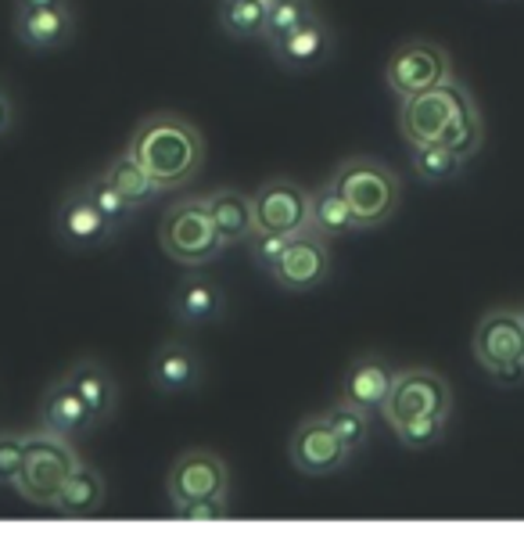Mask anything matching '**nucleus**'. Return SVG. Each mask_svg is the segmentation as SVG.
Instances as JSON below:
<instances>
[{"instance_id": "1", "label": "nucleus", "mask_w": 524, "mask_h": 557, "mask_svg": "<svg viewBox=\"0 0 524 557\" xmlns=\"http://www.w3.org/2000/svg\"><path fill=\"white\" fill-rule=\"evenodd\" d=\"M126 151L165 191H180L205 165V137L180 112H151L137 123Z\"/></svg>"}, {"instance_id": "2", "label": "nucleus", "mask_w": 524, "mask_h": 557, "mask_svg": "<svg viewBox=\"0 0 524 557\" xmlns=\"http://www.w3.org/2000/svg\"><path fill=\"white\" fill-rule=\"evenodd\" d=\"M327 181L335 184V191L345 198V206L352 209L355 223H360V234L385 227L402 206L399 173L380 159H371V156L341 159Z\"/></svg>"}, {"instance_id": "3", "label": "nucleus", "mask_w": 524, "mask_h": 557, "mask_svg": "<svg viewBox=\"0 0 524 557\" xmlns=\"http://www.w3.org/2000/svg\"><path fill=\"white\" fill-rule=\"evenodd\" d=\"M159 245L173 263L190 270L216 263L226 248L216 223L209 216L205 198H184L165 209V216L159 223Z\"/></svg>"}, {"instance_id": "4", "label": "nucleus", "mask_w": 524, "mask_h": 557, "mask_svg": "<svg viewBox=\"0 0 524 557\" xmlns=\"http://www.w3.org/2000/svg\"><path fill=\"white\" fill-rule=\"evenodd\" d=\"M79 465V454L73 446V438L54 435L47 429L26 432V460L15 479V490L22 500H29L33 507H51L62 482L73 475Z\"/></svg>"}, {"instance_id": "5", "label": "nucleus", "mask_w": 524, "mask_h": 557, "mask_svg": "<svg viewBox=\"0 0 524 557\" xmlns=\"http://www.w3.org/2000/svg\"><path fill=\"white\" fill-rule=\"evenodd\" d=\"M471 352L499 385L524 382V324L510 306L488 310L471 335Z\"/></svg>"}, {"instance_id": "6", "label": "nucleus", "mask_w": 524, "mask_h": 557, "mask_svg": "<svg viewBox=\"0 0 524 557\" xmlns=\"http://www.w3.org/2000/svg\"><path fill=\"white\" fill-rule=\"evenodd\" d=\"M255 231L280 234V238H299L313 231V191L291 176H270L252 195Z\"/></svg>"}, {"instance_id": "7", "label": "nucleus", "mask_w": 524, "mask_h": 557, "mask_svg": "<svg viewBox=\"0 0 524 557\" xmlns=\"http://www.w3.org/2000/svg\"><path fill=\"white\" fill-rule=\"evenodd\" d=\"M388 429L399 421L421 418V413H452V388L449 377L432 371V367H402L391 374V388L385 407L377 410Z\"/></svg>"}, {"instance_id": "8", "label": "nucleus", "mask_w": 524, "mask_h": 557, "mask_svg": "<svg viewBox=\"0 0 524 557\" xmlns=\"http://www.w3.org/2000/svg\"><path fill=\"white\" fill-rule=\"evenodd\" d=\"M449 76H452L449 51L442 44H432V40L399 44L385 62V83H388V90L399 94V98L432 90L438 83H446Z\"/></svg>"}, {"instance_id": "9", "label": "nucleus", "mask_w": 524, "mask_h": 557, "mask_svg": "<svg viewBox=\"0 0 524 557\" xmlns=\"http://www.w3.org/2000/svg\"><path fill=\"white\" fill-rule=\"evenodd\" d=\"M51 231H54V242L68 248V252H93V248H104L118 238L112 231V223L101 216L90 195L83 191V184L68 187V191L58 198Z\"/></svg>"}, {"instance_id": "10", "label": "nucleus", "mask_w": 524, "mask_h": 557, "mask_svg": "<svg viewBox=\"0 0 524 557\" xmlns=\"http://www.w3.org/2000/svg\"><path fill=\"white\" fill-rule=\"evenodd\" d=\"M165 493H170L173 511L184 504L209 500V496H230V468L212 449H184L165 475Z\"/></svg>"}, {"instance_id": "11", "label": "nucleus", "mask_w": 524, "mask_h": 557, "mask_svg": "<svg viewBox=\"0 0 524 557\" xmlns=\"http://www.w3.org/2000/svg\"><path fill=\"white\" fill-rule=\"evenodd\" d=\"M452 115H457V94H452V76L438 83L432 90L410 94L399 98V129L407 137V145H442L449 134Z\"/></svg>"}, {"instance_id": "12", "label": "nucleus", "mask_w": 524, "mask_h": 557, "mask_svg": "<svg viewBox=\"0 0 524 557\" xmlns=\"http://www.w3.org/2000/svg\"><path fill=\"white\" fill-rule=\"evenodd\" d=\"M288 457H291V465L309 479L338 475V471H345L352 465V454L341 446V438L330 432L324 413H313V418H302L299 424H295L291 443H288Z\"/></svg>"}, {"instance_id": "13", "label": "nucleus", "mask_w": 524, "mask_h": 557, "mask_svg": "<svg viewBox=\"0 0 524 557\" xmlns=\"http://www.w3.org/2000/svg\"><path fill=\"white\" fill-rule=\"evenodd\" d=\"M327 277H330V248L313 231L299 234V238H288L280 259L270 267V281L277 284L280 292H291V295L316 292Z\"/></svg>"}, {"instance_id": "14", "label": "nucleus", "mask_w": 524, "mask_h": 557, "mask_svg": "<svg viewBox=\"0 0 524 557\" xmlns=\"http://www.w3.org/2000/svg\"><path fill=\"white\" fill-rule=\"evenodd\" d=\"M11 33L26 51H62L76 37V11L73 0L65 4H43V8H15L11 18Z\"/></svg>"}, {"instance_id": "15", "label": "nucleus", "mask_w": 524, "mask_h": 557, "mask_svg": "<svg viewBox=\"0 0 524 557\" xmlns=\"http://www.w3.org/2000/svg\"><path fill=\"white\" fill-rule=\"evenodd\" d=\"M270 58L277 62L284 73H313L330 58L335 47V33H330L324 15L305 18L302 26H295L291 33H284L277 40H266Z\"/></svg>"}, {"instance_id": "16", "label": "nucleus", "mask_w": 524, "mask_h": 557, "mask_svg": "<svg viewBox=\"0 0 524 557\" xmlns=\"http://www.w3.org/2000/svg\"><path fill=\"white\" fill-rule=\"evenodd\" d=\"M148 377L151 388L162 396H180V393H195L205 377V363H201L198 349L184 338H165L154 357L148 363Z\"/></svg>"}, {"instance_id": "17", "label": "nucleus", "mask_w": 524, "mask_h": 557, "mask_svg": "<svg viewBox=\"0 0 524 557\" xmlns=\"http://www.w3.org/2000/svg\"><path fill=\"white\" fill-rule=\"evenodd\" d=\"M40 429L65 438H79L98 429V418H93L90 407L79 399V393L65 377H54L40 396Z\"/></svg>"}, {"instance_id": "18", "label": "nucleus", "mask_w": 524, "mask_h": 557, "mask_svg": "<svg viewBox=\"0 0 524 557\" xmlns=\"http://www.w3.org/2000/svg\"><path fill=\"white\" fill-rule=\"evenodd\" d=\"M170 310L184 327L220 324V320L226 317V292H223V284L212 281V277H201V274L184 277L180 284H176Z\"/></svg>"}, {"instance_id": "19", "label": "nucleus", "mask_w": 524, "mask_h": 557, "mask_svg": "<svg viewBox=\"0 0 524 557\" xmlns=\"http://www.w3.org/2000/svg\"><path fill=\"white\" fill-rule=\"evenodd\" d=\"M62 377L76 388L79 399L87 403L90 413L98 418V424L115 418V410H118V382H115V374L101 360H76Z\"/></svg>"}, {"instance_id": "20", "label": "nucleus", "mask_w": 524, "mask_h": 557, "mask_svg": "<svg viewBox=\"0 0 524 557\" xmlns=\"http://www.w3.org/2000/svg\"><path fill=\"white\" fill-rule=\"evenodd\" d=\"M391 367L380 360V357H355L349 367H345V377H341V399H349L352 407L360 410H380L388 399V388H391Z\"/></svg>"}, {"instance_id": "21", "label": "nucleus", "mask_w": 524, "mask_h": 557, "mask_svg": "<svg viewBox=\"0 0 524 557\" xmlns=\"http://www.w3.org/2000/svg\"><path fill=\"white\" fill-rule=\"evenodd\" d=\"M209 216L216 223L223 245H245L255 234V209L252 195L237 191V187H216L212 195H205Z\"/></svg>"}, {"instance_id": "22", "label": "nucleus", "mask_w": 524, "mask_h": 557, "mask_svg": "<svg viewBox=\"0 0 524 557\" xmlns=\"http://www.w3.org/2000/svg\"><path fill=\"white\" fill-rule=\"evenodd\" d=\"M104 496H109V482L93 465H76V471L62 482L58 490L51 511L62 515V518H90L98 515L104 507Z\"/></svg>"}, {"instance_id": "23", "label": "nucleus", "mask_w": 524, "mask_h": 557, "mask_svg": "<svg viewBox=\"0 0 524 557\" xmlns=\"http://www.w3.org/2000/svg\"><path fill=\"white\" fill-rule=\"evenodd\" d=\"M452 94H457V115H452V126L442 137V145L452 148L463 162H467L482 151L485 123H482V109H478V101H474V94L463 87L457 76H452Z\"/></svg>"}, {"instance_id": "24", "label": "nucleus", "mask_w": 524, "mask_h": 557, "mask_svg": "<svg viewBox=\"0 0 524 557\" xmlns=\"http://www.w3.org/2000/svg\"><path fill=\"white\" fill-rule=\"evenodd\" d=\"M101 173L109 176V184H112L115 191L123 195L137 212L145 209V206H151V201L162 195V187L151 181L148 170H145V165H140L134 156H129V151H118V156H115L109 165H104Z\"/></svg>"}, {"instance_id": "25", "label": "nucleus", "mask_w": 524, "mask_h": 557, "mask_svg": "<svg viewBox=\"0 0 524 557\" xmlns=\"http://www.w3.org/2000/svg\"><path fill=\"white\" fill-rule=\"evenodd\" d=\"M313 234H320L324 242L360 234V223H355L352 209L345 206V198L335 191V184L330 181H324L313 191Z\"/></svg>"}, {"instance_id": "26", "label": "nucleus", "mask_w": 524, "mask_h": 557, "mask_svg": "<svg viewBox=\"0 0 524 557\" xmlns=\"http://www.w3.org/2000/svg\"><path fill=\"white\" fill-rule=\"evenodd\" d=\"M220 26L230 40H262L266 4L262 0H220Z\"/></svg>"}, {"instance_id": "27", "label": "nucleus", "mask_w": 524, "mask_h": 557, "mask_svg": "<svg viewBox=\"0 0 524 557\" xmlns=\"http://www.w3.org/2000/svg\"><path fill=\"white\" fill-rule=\"evenodd\" d=\"M324 421L330 424V432L341 438V446L355 457L360 449L371 443V413L352 407L349 399H338L335 407L324 410Z\"/></svg>"}, {"instance_id": "28", "label": "nucleus", "mask_w": 524, "mask_h": 557, "mask_svg": "<svg viewBox=\"0 0 524 557\" xmlns=\"http://www.w3.org/2000/svg\"><path fill=\"white\" fill-rule=\"evenodd\" d=\"M410 165L424 184H442V181H457L463 159L446 145H416L410 151Z\"/></svg>"}, {"instance_id": "29", "label": "nucleus", "mask_w": 524, "mask_h": 557, "mask_svg": "<svg viewBox=\"0 0 524 557\" xmlns=\"http://www.w3.org/2000/svg\"><path fill=\"white\" fill-rule=\"evenodd\" d=\"M79 184H83V191L90 195L93 206H98L101 216L112 223V231H115V234H123L126 223L137 216V209L129 206V201L115 191V187L109 184V176H104V173H93V176H87V181H79Z\"/></svg>"}, {"instance_id": "30", "label": "nucleus", "mask_w": 524, "mask_h": 557, "mask_svg": "<svg viewBox=\"0 0 524 557\" xmlns=\"http://www.w3.org/2000/svg\"><path fill=\"white\" fill-rule=\"evenodd\" d=\"M449 432V413H421V418L399 421L391 435L399 438L407 449H432L446 438Z\"/></svg>"}, {"instance_id": "31", "label": "nucleus", "mask_w": 524, "mask_h": 557, "mask_svg": "<svg viewBox=\"0 0 524 557\" xmlns=\"http://www.w3.org/2000/svg\"><path fill=\"white\" fill-rule=\"evenodd\" d=\"M320 15L313 0H280V4L266 8V29H262V40H277L284 33H291L295 26H302L305 18Z\"/></svg>"}, {"instance_id": "32", "label": "nucleus", "mask_w": 524, "mask_h": 557, "mask_svg": "<svg viewBox=\"0 0 524 557\" xmlns=\"http://www.w3.org/2000/svg\"><path fill=\"white\" fill-rule=\"evenodd\" d=\"M22 460H26V432H0V485H15Z\"/></svg>"}, {"instance_id": "33", "label": "nucleus", "mask_w": 524, "mask_h": 557, "mask_svg": "<svg viewBox=\"0 0 524 557\" xmlns=\"http://www.w3.org/2000/svg\"><path fill=\"white\" fill-rule=\"evenodd\" d=\"M245 245H248V256H252V263H259V270H266V274H270V267L280 259V252H284V245H288V238H280V234L255 231Z\"/></svg>"}, {"instance_id": "34", "label": "nucleus", "mask_w": 524, "mask_h": 557, "mask_svg": "<svg viewBox=\"0 0 524 557\" xmlns=\"http://www.w3.org/2000/svg\"><path fill=\"white\" fill-rule=\"evenodd\" d=\"M173 515L184 521H220L230 515V496H209V500L184 504V507H176Z\"/></svg>"}, {"instance_id": "35", "label": "nucleus", "mask_w": 524, "mask_h": 557, "mask_svg": "<svg viewBox=\"0 0 524 557\" xmlns=\"http://www.w3.org/2000/svg\"><path fill=\"white\" fill-rule=\"evenodd\" d=\"M11 123H15V104H11V98L4 90H0V137L8 134Z\"/></svg>"}, {"instance_id": "36", "label": "nucleus", "mask_w": 524, "mask_h": 557, "mask_svg": "<svg viewBox=\"0 0 524 557\" xmlns=\"http://www.w3.org/2000/svg\"><path fill=\"white\" fill-rule=\"evenodd\" d=\"M43 4H65V0H15V8H43Z\"/></svg>"}, {"instance_id": "37", "label": "nucleus", "mask_w": 524, "mask_h": 557, "mask_svg": "<svg viewBox=\"0 0 524 557\" xmlns=\"http://www.w3.org/2000/svg\"><path fill=\"white\" fill-rule=\"evenodd\" d=\"M262 4H266V8H270V4H280V0H262Z\"/></svg>"}, {"instance_id": "38", "label": "nucleus", "mask_w": 524, "mask_h": 557, "mask_svg": "<svg viewBox=\"0 0 524 557\" xmlns=\"http://www.w3.org/2000/svg\"><path fill=\"white\" fill-rule=\"evenodd\" d=\"M517 313H521V324H524V306H521V310H517Z\"/></svg>"}]
</instances>
